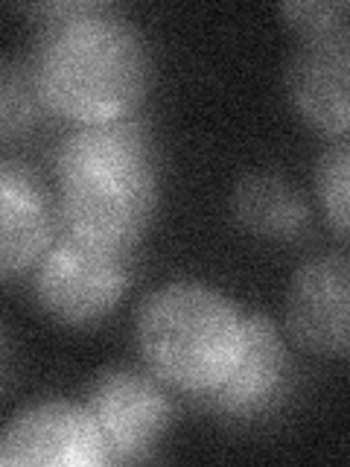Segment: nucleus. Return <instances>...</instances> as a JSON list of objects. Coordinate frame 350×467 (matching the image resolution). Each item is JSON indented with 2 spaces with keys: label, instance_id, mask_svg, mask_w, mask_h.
Listing matches in <instances>:
<instances>
[{
  "label": "nucleus",
  "instance_id": "obj_1",
  "mask_svg": "<svg viewBox=\"0 0 350 467\" xmlns=\"http://www.w3.org/2000/svg\"><path fill=\"white\" fill-rule=\"evenodd\" d=\"M36 15L33 70L47 109L77 126L129 117L149 79L138 29L106 4H53Z\"/></svg>",
  "mask_w": 350,
  "mask_h": 467
},
{
  "label": "nucleus",
  "instance_id": "obj_2",
  "mask_svg": "<svg viewBox=\"0 0 350 467\" xmlns=\"http://www.w3.org/2000/svg\"><path fill=\"white\" fill-rule=\"evenodd\" d=\"M58 202L70 237L129 252L155 211V158L131 117L77 126L58 150Z\"/></svg>",
  "mask_w": 350,
  "mask_h": 467
},
{
  "label": "nucleus",
  "instance_id": "obj_3",
  "mask_svg": "<svg viewBox=\"0 0 350 467\" xmlns=\"http://www.w3.org/2000/svg\"><path fill=\"white\" fill-rule=\"evenodd\" d=\"M245 318L204 284H170L146 298L138 345L149 371L179 391H211L228 377L242 350Z\"/></svg>",
  "mask_w": 350,
  "mask_h": 467
},
{
  "label": "nucleus",
  "instance_id": "obj_4",
  "mask_svg": "<svg viewBox=\"0 0 350 467\" xmlns=\"http://www.w3.org/2000/svg\"><path fill=\"white\" fill-rule=\"evenodd\" d=\"M129 252H111L67 237L38 260V304L62 325H94L106 318L129 289Z\"/></svg>",
  "mask_w": 350,
  "mask_h": 467
},
{
  "label": "nucleus",
  "instance_id": "obj_5",
  "mask_svg": "<svg viewBox=\"0 0 350 467\" xmlns=\"http://www.w3.org/2000/svg\"><path fill=\"white\" fill-rule=\"evenodd\" d=\"M85 409L102 435L108 464L149 456L172 415L167 391L152 377L126 368L102 374L88 394Z\"/></svg>",
  "mask_w": 350,
  "mask_h": 467
},
{
  "label": "nucleus",
  "instance_id": "obj_6",
  "mask_svg": "<svg viewBox=\"0 0 350 467\" xmlns=\"http://www.w3.org/2000/svg\"><path fill=\"white\" fill-rule=\"evenodd\" d=\"M6 464L91 467L108 464L102 435L85 406L62 400L38 403L12 420L4 441Z\"/></svg>",
  "mask_w": 350,
  "mask_h": 467
},
{
  "label": "nucleus",
  "instance_id": "obj_7",
  "mask_svg": "<svg viewBox=\"0 0 350 467\" xmlns=\"http://www.w3.org/2000/svg\"><path fill=\"white\" fill-rule=\"evenodd\" d=\"M289 379V357L281 333L262 316H245L242 350L228 377L211 391L199 394L211 412L248 420L257 418L283 398Z\"/></svg>",
  "mask_w": 350,
  "mask_h": 467
},
{
  "label": "nucleus",
  "instance_id": "obj_8",
  "mask_svg": "<svg viewBox=\"0 0 350 467\" xmlns=\"http://www.w3.org/2000/svg\"><path fill=\"white\" fill-rule=\"evenodd\" d=\"M289 330L315 354L347 357V260L324 254L298 269L289 289Z\"/></svg>",
  "mask_w": 350,
  "mask_h": 467
},
{
  "label": "nucleus",
  "instance_id": "obj_9",
  "mask_svg": "<svg viewBox=\"0 0 350 467\" xmlns=\"http://www.w3.org/2000/svg\"><path fill=\"white\" fill-rule=\"evenodd\" d=\"M347 33L330 38H306L289 67V97L295 109L315 129L345 138L347 109V73H350Z\"/></svg>",
  "mask_w": 350,
  "mask_h": 467
},
{
  "label": "nucleus",
  "instance_id": "obj_10",
  "mask_svg": "<svg viewBox=\"0 0 350 467\" xmlns=\"http://www.w3.org/2000/svg\"><path fill=\"white\" fill-rule=\"evenodd\" d=\"M53 243V216L38 179L0 158V281L38 266Z\"/></svg>",
  "mask_w": 350,
  "mask_h": 467
},
{
  "label": "nucleus",
  "instance_id": "obj_11",
  "mask_svg": "<svg viewBox=\"0 0 350 467\" xmlns=\"http://www.w3.org/2000/svg\"><path fill=\"white\" fill-rule=\"evenodd\" d=\"M233 213L240 223L269 240H298L310 228V208L281 175L254 172L233 190Z\"/></svg>",
  "mask_w": 350,
  "mask_h": 467
},
{
  "label": "nucleus",
  "instance_id": "obj_12",
  "mask_svg": "<svg viewBox=\"0 0 350 467\" xmlns=\"http://www.w3.org/2000/svg\"><path fill=\"white\" fill-rule=\"evenodd\" d=\"M47 111L33 65L0 58V140L29 135Z\"/></svg>",
  "mask_w": 350,
  "mask_h": 467
},
{
  "label": "nucleus",
  "instance_id": "obj_13",
  "mask_svg": "<svg viewBox=\"0 0 350 467\" xmlns=\"http://www.w3.org/2000/svg\"><path fill=\"white\" fill-rule=\"evenodd\" d=\"M347 167H350L347 140L339 138L321 155L315 170V190L321 208L327 211L330 225L342 240L347 237Z\"/></svg>",
  "mask_w": 350,
  "mask_h": 467
},
{
  "label": "nucleus",
  "instance_id": "obj_14",
  "mask_svg": "<svg viewBox=\"0 0 350 467\" xmlns=\"http://www.w3.org/2000/svg\"><path fill=\"white\" fill-rule=\"evenodd\" d=\"M283 15L304 29L306 38H330L347 33V4H286Z\"/></svg>",
  "mask_w": 350,
  "mask_h": 467
},
{
  "label": "nucleus",
  "instance_id": "obj_15",
  "mask_svg": "<svg viewBox=\"0 0 350 467\" xmlns=\"http://www.w3.org/2000/svg\"><path fill=\"white\" fill-rule=\"evenodd\" d=\"M6 371V345H4V336H0V379H4Z\"/></svg>",
  "mask_w": 350,
  "mask_h": 467
},
{
  "label": "nucleus",
  "instance_id": "obj_16",
  "mask_svg": "<svg viewBox=\"0 0 350 467\" xmlns=\"http://www.w3.org/2000/svg\"><path fill=\"white\" fill-rule=\"evenodd\" d=\"M0 464H6V462H4V450H0Z\"/></svg>",
  "mask_w": 350,
  "mask_h": 467
}]
</instances>
